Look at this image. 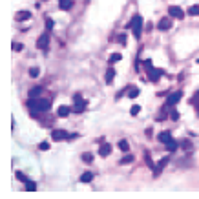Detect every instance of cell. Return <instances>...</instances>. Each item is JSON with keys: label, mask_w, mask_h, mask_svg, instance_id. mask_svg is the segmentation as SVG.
Instances as JSON below:
<instances>
[{"label": "cell", "mask_w": 199, "mask_h": 199, "mask_svg": "<svg viewBox=\"0 0 199 199\" xmlns=\"http://www.w3.org/2000/svg\"><path fill=\"white\" fill-rule=\"evenodd\" d=\"M28 106L33 110V113H42V112H48L51 110V100L48 99H29L28 100Z\"/></svg>", "instance_id": "obj_1"}, {"label": "cell", "mask_w": 199, "mask_h": 199, "mask_svg": "<svg viewBox=\"0 0 199 199\" xmlns=\"http://www.w3.org/2000/svg\"><path fill=\"white\" fill-rule=\"evenodd\" d=\"M128 28L132 29L133 37H135V39H139L141 33H142V17H141V15H133V19L130 20Z\"/></svg>", "instance_id": "obj_2"}, {"label": "cell", "mask_w": 199, "mask_h": 199, "mask_svg": "<svg viewBox=\"0 0 199 199\" xmlns=\"http://www.w3.org/2000/svg\"><path fill=\"white\" fill-rule=\"evenodd\" d=\"M144 68H146V73H148V79L152 80V82H157L159 77L163 75V71L161 70H155V68H152V60H144Z\"/></svg>", "instance_id": "obj_3"}, {"label": "cell", "mask_w": 199, "mask_h": 199, "mask_svg": "<svg viewBox=\"0 0 199 199\" xmlns=\"http://www.w3.org/2000/svg\"><path fill=\"white\" fill-rule=\"evenodd\" d=\"M181 97H183V93H181V91H174V93H170V95H168V99H166V106H176V104L181 100Z\"/></svg>", "instance_id": "obj_4"}, {"label": "cell", "mask_w": 199, "mask_h": 199, "mask_svg": "<svg viewBox=\"0 0 199 199\" xmlns=\"http://www.w3.org/2000/svg\"><path fill=\"white\" fill-rule=\"evenodd\" d=\"M168 15H172L174 19H183L184 17V11L181 9L179 6H170L168 7Z\"/></svg>", "instance_id": "obj_5"}, {"label": "cell", "mask_w": 199, "mask_h": 199, "mask_svg": "<svg viewBox=\"0 0 199 199\" xmlns=\"http://www.w3.org/2000/svg\"><path fill=\"white\" fill-rule=\"evenodd\" d=\"M48 44H49V37H48V33L40 35L39 40H37V48L42 49V51H46V49H48Z\"/></svg>", "instance_id": "obj_6"}, {"label": "cell", "mask_w": 199, "mask_h": 199, "mask_svg": "<svg viewBox=\"0 0 199 199\" xmlns=\"http://www.w3.org/2000/svg\"><path fill=\"white\" fill-rule=\"evenodd\" d=\"M51 139L53 141H64V139H70V135H68V132H64V130H53V132H51Z\"/></svg>", "instance_id": "obj_7"}, {"label": "cell", "mask_w": 199, "mask_h": 199, "mask_svg": "<svg viewBox=\"0 0 199 199\" xmlns=\"http://www.w3.org/2000/svg\"><path fill=\"white\" fill-rule=\"evenodd\" d=\"M170 28H172V19H168V17L161 19L159 24H157V29H161V31H168Z\"/></svg>", "instance_id": "obj_8"}, {"label": "cell", "mask_w": 199, "mask_h": 199, "mask_svg": "<svg viewBox=\"0 0 199 199\" xmlns=\"http://www.w3.org/2000/svg\"><path fill=\"white\" fill-rule=\"evenodd\" d=\"M84 108H86V100L79 99V95H75V106H73V112L80 113V112H82Z\"/></svg>", "instance_id": "obj_9"}, {"label": "cell", "mask_w": 199, "mask_h": 199, "mask_svg": "<svg viewBox=\"0 0 199 199\" xmlns=\"http://www.w3.org/2000/svg\"><path fill=\"white\" fill-rule=\"evenodd\" d=\"M110 154H112V146H110L108 142H106V144H102V146L99 148V155H100V157H108Z\"/></svg>", "instance_id": "obj_10"}, {"label": "cell", "mask_w": 199, "mask_h": 199, "mask_svg": "<svg viewBox=\"0 0 199 199\" xmlns=\"http://www.w3.org/2000/svg\"><path fill=\"white\" fill-rule=\"evenodd\" d=\"M73 7V0H59V9L62 11H68Z\"/></svg>", "instance_id": "obj_11"}, {"label": "cell", "mask_w": 199, "mask_h": 199, "mask_svg": "<svg viewBox=\"0 0 199 199\" xmlns=\"http://www.w3.org/2000/svg\"><path fill=\"white\" fill-rule=\"evenodd\" d=\"M168 157H163V159L159 161V164H157V166H155V168H154V172H155V176H159L161 174V170H163V168H164V166H166V164H168Z\"/></svg>", "instance_id": "obj_12"}, {"label": "cell", "mask_w": 199, "mask_h": 199, "mask_svg": "<svg viewBox=\"0 0 199 199\" xmlns=\"http://www.w3.org/2000/svg\"><path fill=\"white\" fill-rule=\"evenodd\" d=\"M40 93H42V88H39V86H35V88H29V91H28L29 99H35V97H39Z\"/></svg>", "instance_id": "obj_13"}, {"label": "cell", "mask_w": 199, "mask_h": 199, "mask_svg": "<svg viewBox=\"0 0 199 199\" xmlns=\"http://www.w3.org/2000/svg\"><path fill=\"white\" fill-rule=\"evenodd\" d=\"M157 139H159L161 142H164V144H166L168 141H172V133H170V132H161L159 135H157Z\"/></svg>", "instance_id": "obj_14"}, {"label": "cell", "mask_w": 199, "mask_h": 199, "mask_svg": "<svg viewBox=\"0 0 199 199\" xmlns=\"http://www.w3.org/2000/svg\"><path fill=\"white\" fill-rule=\"evenodd\" d=\"M113 79H115V70H113V68H108V71H106V82L112 84Z\"/></svg>", "instance_id": "obj_15"}, {"label": "cell", "mask_w": 199, "mask_h": 199, "mask_svg": "<svg viewBox=\"0 0 199 199\" xmlns=\"http://www.w3.org/2000/svg\"><path fill=\"white\" fill-rule=\"evenodd\" d=\"M70 112H71V110H70L68 106H60L59 110H57V115H59V117H68Z\"/></svg>", "instance_id": "obj_16"}, {"label": "cell", "mask_w": 199, "mask_h": 199, "mask_svg": "<svg viewBox=\"0 0 199 199\" xmlns=\"http://www.w3.org/2000/svg\"><path fill=\"white\" fill-rule=\"evenodd\" d=\"M24 186H26V190H28V192H33V190H37V183H35V181H26V183H24Z\"/></svg>", "instance_id": "obj_17"}, {"label": "cell", "mask_w": 199, "mask_h": 199, "mask_svg": "<svg viewBox=\"0 0 199 199\" xmlns=\"http://www.w3.org/2000/svg\"><path fill=\"white\" fill-rule=\"evenodd\" d=\"M93 179V174H91V172H84V174H82V176H80V183H90V181Z\"/></svg>", "instance_id": "obj_18"}, {"label": "cell", "mask_w": 199, "mask_h": 199, "mask_svg": "<svg viewBox=\"0 0 199 199\" xmlns=\"http://www.w3.org/2000/svg\"><path fill=\"white\" fill-rule=\"evenodd\" d=\"M31 19V13L29 11H20L17 13V20H29Z\"/></svg>", "instance_id": "obj_19"}, {"label": "cell", "mask_w": 199, "mask_h": 199, "mask_svg": "<svg viewBox=\"0 0 199 199\" xmlns=\"http://www.w3.org/2000/svg\"><path fill=\"white\" fill-rule=\"evenodd\" d=\"M164 146H166V150H168V152H176V150H177V142H176L174 139L168 141V142H166Z\"/></svg>", "instance_id": "obj_20"}, {"label": "cell", "mask_w": 199, "mask_h": 199, "mask_svg": "<svg viewBox=\"0 0 199 199\" xmlns=\"http://www.w3.org/2000/svg\"><path fill=\"white\" fill-rule=\"evenodd\" d=\"M133 159H135V157H133L132 154H128V155H124V157L119 161V164H130V163H133Z\"/></svg>", "instance_id": "obj_21"}, {"label": "cell", "mask_w": 199, "mask_h": 199, "mask_svg": "<svg viewBox=\"0 0 199 199\" xmlns=\"http://www.w3.org/2000/svg\"><path fill=\"white\" fill-rule=\"evenodd\" d=\"M139 95V88H133V86H130V90H128V97L130 99H135Z\"/></svg>", "instance_id": "obj_22"}, {"label": "cell", "mask_w": 199, "mask_h": 199, "mask_svg": "<svg viewBox=\"0 0 199 199\" xmlns=\"http://www.w3.org/2000/svg\"><path fill=\"white\" fill-rule=\"evenodd\" d=\"M117 146H119V150H122V152H128V150H130V144H128V141H126V139L119 141V144H117Z\"/></svg>", "instance_id": "obj_23"}, {"label": "cell", "mask_w": 199, "mask_h": 199, "mask_svg": "<svg viewBox=\"0 0 199 199\" xmlns=\"http://www.w3.org/2000/svg\"><path fill=\"white\" fill-rule=\"evenodd\" d=\"M186 13H188V15H192V17H197V15H199V6H190Z\"/></svg>", "instance_id": "obj_24"}, {"label": "cell", "mask_w": 199, "mask_h": 199, "mask_svg": "<svg viewBox=\"0 0 199 199\" xmlns=\"http://www.w3.org/2000/svg\"><path fill=\"white\" fill-rule=\"evenodd\" d=\"M119 60H121V53H112L110 59H108V62H110V64H115V62H119Z\"/></svg>", "instance_id": "obj_25"}, {"label": "cell", "mask_w": 199, "mask_h": 199, "mask_svg": "<svg viewBox=\"0 0 199 199\" xmlns=\"http://www.w3.org/2000/svg\"><path fill=\"white\" fill-rule=\"evenodd\" d=\"M82 161H84V163H88V164H90V163H91V161H93V155H91V154H90V152H86V154H82Z\"/></svg>", "instance_id": "obj_26"}, {"label": "cell", "mask_w": 199, "mask_h": 199, "mask_svg": "<svg viewBox=\"0 0 199 199\" xmlns=\"http://www.w3.org/2000/svg\"><path fill=\"white\" fill-rule=\"evenodd\" d=\"M39 75H40L39 68H29V77H33V79H35V77H39Z\"/></svg>", "instance_id": "obj_27"}, {"label": "cell", "mask_w": 199, "mask_h": 199, "mask_svg": "<svg viewBox=\"0 0 199 199\" xmlns=\"http://www.w3.org/2000/svg\"><path fill=\"white\" fill-rule=\"evenodd\" d=\"M15 176H17V179H19V181H22V183H26V181H29V177H28L26 174H22V172H17Z\"/></svg>", "instance_id": "obj_28"}, {"label": "cell", "mask_w": 199, "mask_h": 199, "mask_svg": "<svg viewBox=\"0 0 199 199\" xmlns=\"http://www.w3.org/2000/svg\"><path fill=\"white\" fill-rule=\"evenodd\" d=\"M139 112H141V106H139V104H133V106L130 108V113H132V115H137Z\"/></svg>", "instance_id": "obj_29"}, {"label": "cell", "mask_w": 199, "mask_h": 199, "mask_svg": "<svg viewBox=\"0 0 199 199\" xmlns=\"http://www.w3.org/2000/svg\"><path fill=\"white\" fill-rule=\"evenodd\" d=\"M24 49V44H19V42H13V51H22Z\"/></svg>", "instance_id": "obj_30"}, {"label": "cell", "mask_w": 199, "mask_h": 199, "mask_svg": "<svg viewBox=\"0 0 199 199\" xmlns=\"http://www.w3.org/2000/svg\"><path fill=\"white\" fill-rule=\"evenodd\" d=\"M39 148H40V150H49V142H46V141H44V142H40Z\"/></svg>", "instance_id": "obj_31"}, {"label": "cell", "mask_w": 199, "mask_h": 199, "mask_svg": "<svg viewBox=\"0 0 199 199\" xmlns=\"http://www.w3.org/2000/svg\"><path fill=\"white\" fill-rule=\"evenodd\" d=\"M117 40H119L122 46H126V35H119V37H117Z\"/></svg>", "instance_id": "obj_32"}, {"label": "cell", "mask_w": 199, "mask_h": 199, "mask_svg": "<svg viewBox=\"0 0 199 199\" xmlns=\"http://www.w3.org/2000/svg\"><path fill=\"white\" fill-rule=\"evenodd\" d=\"M46 26H48V29H51V28L55 26V22H53L51 19H48V20H46Z\"/></svg>", "instance_id": "obj_33"}, {"label": "cell", "mask_w": 199, "mask_h": 199, "mask_svg": "<svg viewBox=\"0 0 199 199\" xmlns=\"http://www.w3.org/2000/svg\"><path fill=\"white\" fill-rule=\"evenodd\" d=\"M197 62H199V60H197Z\"/></svg>", "instance_id": "obj_34"}]
</instances>
